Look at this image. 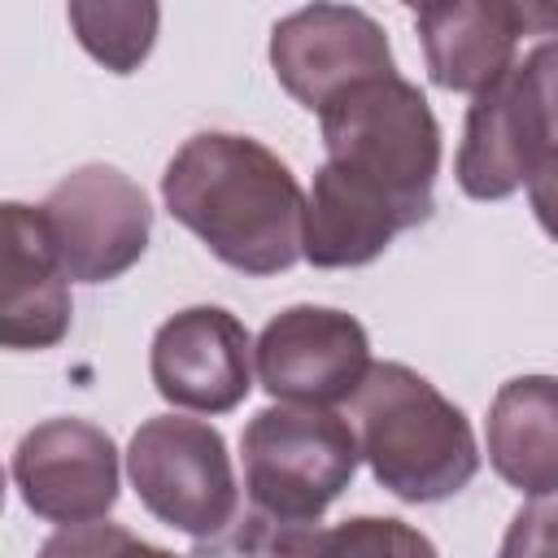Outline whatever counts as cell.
<instances>
[{
  "mask_svg": "<svg viewBox=\"0 0 558 558\" xmlns=\"http://www.w3.org/2000/svg\"><path fill=\"white\" fill-rule=\"evenodd\" d=\"M161 201L222 266L279 275L301 262L305 192L288 161L240 131H196L161 170Z\"/></svg>",
  "mask_w": 558,
  "mask_h": 558,
  "instance_id": "obj_1",
  "label": "cell"
},
{
  "mask_svg": "<svg viewBox=\"0 0 558 558\" xmlns=\"http://www.w3.org/2000/svg\"><path fill=\"white\" fill-rule=\"evenodd\" d=\"M349 418L375 484L401 501H445L480 471L471 418L405 362H375L349 401Z\"/></svg>",
  "mask_w": 558,
  "mask_h": 558,
  "instance_id": "obj_2",
  "label": "cell"
},
{
  "mask_svg": "<svg viewBox=\"0 0 558 558\" xmlns=\"http://www.w3.org/2000/svg\"><path fill=\"white\" fill-rule=\"evenodd\" d=\"M327 161L379 187L414 227L436 209L440 174V122L427 96L401 78L379 74L353 83L318 113Z\"/></svg>",
  "mask_w": 558,
  "mask_h": 558,
  "instance_id": "obj_3",
  "label": "cell"
},
{
  "mask_svg": "<svg viewBox=\"0 0 558 558\" xmlns=\"http://www.w3.org/2000/svg\"><path fill=\"white\" fill-rule=\"evenodd\" d=\"M549 153H558V35L471 100L453 174L471 201H506Z\"/></svg>",
  "mask_w": 558,
  "mask_h": 558,
  "instance_id": "obj_4",
  "label": "cell"
},
{
  "mask_svg": "<svg viewBox=\"0 0 558 558\" xmlns=\"http://www.w3.org/2000/svg\"><path fill=\"white\" fill-rule=\"evenodd\" d=\"M244 493L253 510L318 523L349 488L362 449L349 418L323 405H266L240 432Z\"/></svg>",
  "mask_w": 558,
  "mask_h": 558,
  "instance_id": "obj_5",
  "label": "cell"
},
{
  "mask_svg": "<svg viewBox=\"0 0 558 558\" xmlns=\"http://www.w3.org/2000/svg\"><path fill=\"white\" fill-rule=\"evenodd\" d=\"M135 497L166 527L205 541L240 514L235 466L214 423L187 414H153L126 445Z\"/></svg>",
  "mask_w": 558,
  "mask_h": 558,
  "instance_id": "obj_6",
  "label": "cell"
},
{
  "mask_svg": "<svg viewBox=\"0 0 558 558\" xmlns=\"http://www.w3.org/2000/svg\"><path fill=\"white\" fill-rule=\"evenodd\" d=\"M39 218L74 283H109L126 275L153 235L148 192L105 161L70 170L39 201Z\"/></svg>",
  "mask_w": 558,
  "mask_h": 558,
  "instance_id": "obj_7",
  "label": "cell"
},
{
  "mask_svg": "<svg viewBox=\"0 0 558 558\" xmlns=\"http://www.w3.org/2000/svg\"><path fill=\"white\" fill-rule=\"evenodd\" d=\"M257 384L279 405H340L366 384L375 357L366 327L331 305H288L253 340Z\"/></svg>",
  "mask_w": 558,
  "mask_h": 558,
  "instance_id": "obj_8",
  "label": "cell"
},
{
  "mask_svg": "<svg viewBox=\"0 0 558 558\" xmlns=\"http://www.w3.org/2000/svg\"><path fill=\"white\" fill-rule=\"evenodd\" d=\"M270 70L301 109L323 113L327 100H336L353 83L397 74V61L384 26L366 9L305 4L275 22Z\"/></svg>",
  "mask_w": 558,
  "mask_h": 558,
  "instance_id": "obj_9",
  "label": "cell"
},
{
  "mask_svg": "<svg viewBox=\"0 0 558 558\" xmlns=\"http://www.w3.org/2000/svg\"><path fill=\"white\" fill-rule=\"evenodd\" d=\"M9 471L22 506L57 527L96 523L118 506V445L105 427L74 414L35 423L17 440Z\"/></svg>",
  "mask_w": 558,
  "mask_h": 558,
  "instance_id": "obj_10",
  "label": "cell"
},
{
  "mask_svg": "<svg viewBox=\"0 0 558 558\" xmlns=\"http://www.w3.org/2000/svg\"><path fill=\"white\" fill-rule=\"evenodd\" d=\"M427 78L445 92L480 96L519 57L523 35H558L549 0H427L414 9Z\"/></svg>",
  "mask_w": 558,
  "mask_h": 558,
  "instance_id": "obj_11",
  "label": "cell"
},
{
  "mask_svg": "<svg viewBox=\"0 0 558 558\" xmlns=\"http://www.w3.org/2000/svg\"><path fill=\"white\" fill-rule=\"evenodd\" d=\"M148 375L174 410L227 414L253 392V336L222 305H187L157 327Z\"/></svg>",
  "mask_w": 558,
  "mask_h": 558,
  "instance_id": "obj_12",
  "label": "cell"
},
{
  "mask_svg": "<svg viewBox=\"0 0 558 558\" xmlns=\"http://www.w3.org/2000/svg\"><path fill=\"white\" fill-rule=\"evenodd\" d=\"M74 318L70 275L44 231L39 205L4 201V296L0 340L4 349H52Z\"/></svg>",
  "mask_w": 558,
  "mask_h": 558,
  "instance_id": "obj_13",
  "label": "cell"
},
{
  "mask_svg": "<svg viewBox=\"0 0 558 558\" xmlns=\"http://www.w3.org/2000/svg\"><path fill=\"white\" fill-rule=\"evenodd\" d=\"M414 222L357 174L323 161L305 192V227L301 257L318 270H353L371 266L401 231Z\"/></svg>",
  "mask_w": 558,
  "mask_h": 558,
  "instance_id": "obj_14",
  "label": "cell"
},
{
  "mask_svg": "<svg viewBox=\"0 0 558 558\" xmlns=\"http://www.w3.org/2000/svg\"><path fill=\"white\" fill-rule=\"evenodd\" d=\"M493 471L523 497H558V375H514L484 427Z\"/></svg>",
  "mask_w": 558,
  "mask_h": 558,
  "instance_id": "obj_15",
  "label": "cell"
},
{
  "mask_svg": "<svg viewBox=\"0 0 558 558\" xmlns=\"http://www.w3.org/2000/svg\"><path fill=\"white\" fill-rule=\"evenodd\" d=\"M65 17L83 52L109 74H135L148 61L161 26V9L153 0H70Z\"/></svg>",
  "mask_w": 558,
  "mask_h": 558,
  "instance_id": "obj_16",
  "label": "cell"
},
{
  "mask_svg": "<svg viewBox=\"0 0 558 558\" xmlns=\"http://www.w3.org/2000/svg\"><path fill=\"white\" fill-rule=\"evenodd\" d=\"M323 527L279 519L266 510H240L222 532L192 545V558H318Z\"/></svg>",
  "mask_w": 558,
  "mask_h": 558,
  "instance_id": "obj_17",
  "label": "cell"
},
{
  "mask_svg": "<svg viewBox=\"0 0 558 558\" xmlns=\"http://www.w3.org/2000/svg\"><path fill=\"white\" fill-rule=\"evenodd\" d=\"M318 558H440L427 532L392 514H353L323 532Z\"/></svg>",
  "mask_w": 558,
  "mask_h": 558,
  "instance_id": "obj_18",
  "label": "cell"
},
{
  "mask_svg": "<svg viewBox=\"0 0 558 558\" xmlns=\"http://www.w3.org/2000/svg\"><path fill=\"white\" fill-rule=\"evenodd\" d=\"M497 558H558V497L527 501L510 519Z\"/></svg>",
  "mask_w": 558,
  "mask_h": 558,
  "instance_id": "obj_19",
  "label": "cell"
},
{
  "mask_svg": "<svg viewBox=\"0 0 558 558\" xmlns=\"http://www.w3.org/2000/svg\"><path fill=\"white\" fill-rule=\"evenodd\" d=\"M527 205H532L541 231L558 244V153H549L532 170V179H527Z\"/></svg>",
  "mask_w": 558,
  "mask_h": 558,
  "instance_id": "obj_20",
  "label": "cell"
},
{
  "mask_svg": "<svg viewBox=\"0 0 558 558\" xmlns=\"http://www.w3.org/2000/svg\"><path fill=\"white\" fill-rule=\"evenodd\" d=\"M113 558H179V554H170V549H161V545H148V541H140L135 532L113 549ZM192 558V554H187Z\"/></svg>",
  "mask_w": 558,
  "mask_h": 558,
  "instance_id": "obj_21",
  "label": "cell"
}]
</instances>
